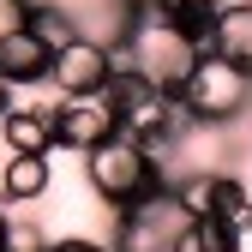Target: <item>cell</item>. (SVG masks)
Here are the masks:
<instances>
[{"label": "cell", "instance_id": "1", "mask_svg": "<svg viewBox=\"0 0 252 252\" xmlns=\"http://www.w3.org/2000/svg\"><path fill=\"white\" fill-rule=\"evenodd\" d=\"M84 186L96 192L114 216L120 210H132V204H144V198H156V192H168V168H162V156L156 150H144L138 138H108L102 150H90L84 156Z\"/></svg>", "mask_w": 252, "mask_h": 252}, {"label": "cell", "instance_id": "2", "mask_svg": "<svg viewBox=\"0 0 252 252\" xmlns=\"http://www.w3.org/2000/svg\"><path fill=\"white\" fill-rule=\"evenodd\" d=\"M180 108H186L192 126H204V132L234 126L252 108V72H240L234 60H222V54H204L192 66V78H186V90H180Z\"/></svg>", "mask_w": 252, "mask_h": 252}, {"label": "cell", "instance_id": "3", "mask_svg": "<svg viewBox=\"0 0 252 252\" xmlns=\"http://www.w3.org/2000/svg\"><path fill=\"white\" fill-rule=\"evenodd\" d=\"M198 216L186 210V198H180V186H168V192H156V198H144V204H132V210H120L114 216V252H174L180 246V234L192 228Z\"/></svg>", "mask_w": 252, "mask_h": 252}, {"label": "cell", "instance_id": "4", "mask_svg": "<svg viewBox=\"0 0 252 252\" xmlns=\"http://www.w3.org/2000/svg\"><path fill=\"white\" fill-rule=\"evenodd\" d=\"M54 138H60V150H78V156L102 150L108 138H120V102L108 90H96V96H66L54 108Z\"/></svg>", "mask_w": 252, "mask_h": 252}, {"label": "cell", "instance_id": "5", "mask_svg": "<svg viewBox=\"0 0 252 252\" xmlns=\"http://www.w3.org/2000/svg\"><path fill=\"white\" fill-rule=\"evenodd\" d=\"M114 72H120L114 48H108L102 36H90V30H84L72 48L54 54V78H48V84L60 90V102H66V96H96V90H108Z\"/></svg>", "mask_w": 252, "mask_h": 252}, {"label": "cell", "instance_id": "6", "mask_svg": "<svg viewBox=\"0 0 252 252\" xmlns=\"http://www.w3.org/2000/svg\"><path fill=\"white\" fill-rule=\"evenodd\" d=\"M54 78V48L36 30H18L12 42H0V84H48Z\"/></svg>", "mask_w": 252, "mask_h": 252}, {"label": "cell", "instance_id": "7", "mask_svg": "<svg viewBox=\"0 0 252 252\" xmlns=\"http://www.w3.org/2000/svg\"><path fill=\"white\" fill-rule=\"evenodd\" d=\"M0 138H6L12 156H48V150H60L54 108H12L6 120H0Z\"/></svg>", "mask_w": 252, "mask_h": 252}, {"label": "cell", "instance_id": "8", "mask_svg": "<svg viewBox=\"0 0 252 252\" xmlns=\"http://www.w3.org/2000/svg\"><path fill=\"white\" fill-rule=\"evenodd\" d=\"M210 54H222V60H234L240 72H252V0H234L228 12H216V24H210V42H204Z\"/></svg>", "mask_w": 252, "mask_h": 252}, {"label": "cell", "instance_id": "9", "mask_svg": "<svg viewBox=\"0 0 252 252\" xmlns=\"http://www.w3.org/2000/svg\"><path fill=\"white\" fill-rule=\"evenodd\" d=\"M48 186H54L48 156H6V168H0V198L6 204H36Z\"/></svg>", "mask_w": 252, "mask_h": 252}, {"label": "cell", "instance_id": "10", "mask_svg": "<svg viewBox=\"0 0 252 252\" xmlns=\"http://www.w3.org/2000/svg\"><path fill=\"white\" fill-rule=\"evenodd\" d=\"M30 30H36V36H42L54 54H60V48H72V42L84 36V30H78V18L60 6V0H36V6H30Z\"/></svg>", "mask_w": 252, "mask_h": 252}, {"label": "cell", "instance_id": "11", "mask_svg": "<svg viewBox=\"0 0 252 252\" xmlns=\"http://www.w3.org/2000/svg\"><path fill=\"white\" fill-rule=\"evenodd\" d=\"M156 6H162V18H174L186 36L210 42V24H216V12H228L234 0H156Z\"/></svg>", "mask_w": 252, "mask_h": 252}, {"label": "cell", "instance_id": "12", "mask_svg": "<svg viewBox=\"0 0 252 252\" xmlns=\"http://www.w3.org/2000/svg\"><path fill=\"white\" fill-rule=\"evenodd\" d=\"M174 252H240V234H234L228 222H216V216H198V222L180 234Z\"/></svg>", "mask_w": 252, "mask_h": 252}, {"label": "cell", "instance_id": "13", "mask_svg": "<svg viewBox=\"0 0 252 252\" xmlns=\"http://www.w3.org/2000/svg\"><path fill=\"white\" fill-rule=\"evenodd\" d=\"M30 6L36 0H0V42H12L18 30H30Z\"/></svg>", "mask_w": 252, "mask_h": 252}, {"label": "cell", "instance_id": "14", "mask_svg": "<svg viewBox=\"0 0 252 252\" xmlns=\"http://www.w3.org/2000/svg\"><path fill=\"white\" fill-rule=\"evenodd\" d=\"M48 252H114V246H102V240H54Z\"/></svg>", "mask_w": 252, "mask_h": 252}, {"label": "cell", "instance_id": "15", "mask_svg": "<svg viewBox=\"0 0 252 252\" xmlns=\"http://www.w3.org/2000/svg\"><path fill=\"white\" fill-rule=\"evenodd\" d=\"M6 240H12V216L0 210V252H6Z\"/></svg>", "mask_w": 252, "mask_h": 252}, {"label": "cell", "instance_id": "16", "mask_svg": "<svg viewBox=\"0 0 252 252\" xmlns=\"http://www.w3.org/2000/svg\"><path fill=\"white\" fill-rule=\"evenodd\" d=\"M6 114H12V90L0 84V120H6Z\"/></svg>", "mask_w": 252, "mask_h": 252}]
</instances>
